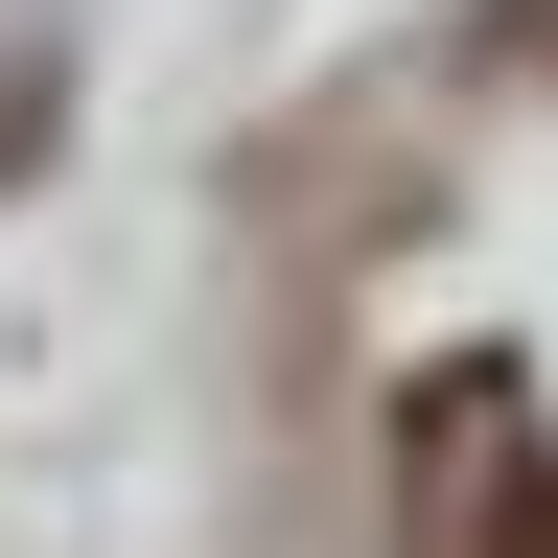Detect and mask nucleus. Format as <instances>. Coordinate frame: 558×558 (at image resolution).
<instances>
[{
    "mask_svg": "<svg viewBox=\"0 0 558 558\" xmlns=\"http://www.w3.org/2000/svg\"><path fill=\"white\" fill-rule=\"evenodd\" d=\"M418 512L442 558H558V442L512 418V373H418Z\"/></svg>",
    "mask_w": 558,
    "mask_h": 558,
    "instance_id": "obj_1",
    "label": "nucleus"
},
{
    "mask_svg": "<svg viewBox=\"0 0 558 558\" xmlns=\"http://www.w3.org/2000/svg\"><path fill=\"white\" fill-rule=\"evenodd\" d=\"M488 47H512V70H558V0H488Z\"/></svg>",
    "mask_w": 558,
    "mask_h": 558,
    "instance_id": "obj_2",
    "label": "nucleus"
}]
</instances>
